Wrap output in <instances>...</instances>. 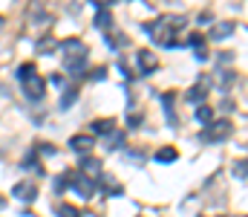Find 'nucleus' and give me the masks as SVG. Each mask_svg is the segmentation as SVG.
<instances>
[{"mask_svg": "<svg viewBox=\"0 0 248 217\" xmlns=\"http://www.w3.org/2000/svg\"><path fill=\"white\" fill-rule=\"evenodd\" d=\"M75 99H78V87H66V93L61 96L58 107H61V110H66V107H72V104H75Z\"/></svg>", "mask_w": 248, "mask_h": 217, "instance_id": "obj_15", "label": "nucleus"}, {"mask_svg": "<svg viewBox=\"0 0 248 217\" xmlns=\"http://www.w3.org/2000/svg\"><path fill=\"white\" fill-rule=\"evenodd\" d=\"M234 29H237L234 20H219V23H214V29H211V41H222V38L234 35Z\"/></svg>", "mask_w": 248, "mask_h": 217, "instance_id": "obj_9", "label": "nucleus"}, {"mask_svg": "<svg viewBox=\"0 0 248 217\" xmlns=\"http://www.w3.org/2000/svg\"><path fill=\"white\" fill-rule=\"evenodd\" d=\"M196 20H199V23H211V20H214V17H211V15H208V12H202V15H199V17H196Z\"/></svg>", "mask_w": 248, "mask_h": 217, "instance_id": "obj_32", "label": "nucleus"}, {"mask_svg": "<svg viewBox=\"0 0 248 217\" xmlns=\"http://www.w3.org/2000/svg\"><path fill=\"white\" fill-rule=\"evenodd\" d=\"M93 145H95V136H93V134H75V136L69 139V148L78 150V153H90Z\"/></svg>", "mask_w": 248, "mask_h": 217, "instance_id": "obj_7", "label": "nucleus"}, {"mask_svg": "<svg viewBox=\"0 0 248 217\" xmlns=\"http://www.w3.org/2000/svg\"><path fill=\"white\" fill-rule=\"evenodd\" d=\"M187 44H190V47H193L196 52H199V50H205V38H202L199 32H190V38H187Z\"/></svg>", "mask_w": 248, "mask_h": 217, "instance_id": "obj_24", "label": "nucleus"}, {"mask_svg": "<svg viewBox=\"0 0 248 217\" xmlns=\"http://www.w3.org/2000/svg\"><path fill=\"white\" fill-rule=\"evenodd\" d=\"M104 75H107V70H104V67H98V70H93V72H90V78H93V81H101Z\"/></svg>", "mask_w": 248, "mask_h": 217, "instance_id": "obj_30", "label": "nucleus"}, {"mask_svg": "<svg viewBox=\"0 0 248 217\" xmlns=\"http://www.w3.org/2000/svg\"><path fill=\"white\" fill-rule=\"evenodd\" d=\"M55 215L58 217H81V212H78L75 206H69V203H58V206H55Z\"/></svg>", "mask_w": 248, "mask_h": 217, "instance_id": "obj_20", "label": "nucleus"}, {"mask_svg": "<svg viewBox=\"0 0 248 217\" xmlns=\"http://www.w3.org/2000/svg\"><path fill=\"white\" fill-rule=\"evenodd\" d=\"M231 134H234V125L228 119L208 122V128L202 131V142H225V139H231Z\"/></svg>", "mask_w": 248, "mask_h": 217, "instance_id": "obj_2", "label": "nucleus"}, {"mask_svg": "<svg viewBox=\"0 0 248 217\" xmlns=\"http://www.w3.org/2000/svg\"><path fill=\"white\" fill-rule=\"evenodd\" d=\"M12 194H15L17 200H23V203H32V200L38 197V185H35V183H17V185L12 188Z\"/></svg>", "mask_w": 248, "mask_h": 217, "instance_id": "obj_8", "label": "nucleus"}, {"mask_svg": "<svg viewBox=\"0 0 248 217\" xmlns=\"http://www.w3.org/2000/svg\"><path fill=\"white\" fill-rule=\"evenodd\" d=\"M119 72H122L124 78H127V81H130V78H133V72L127 70V67H124V64H119Z\"/></svg>", "mask_w": 248, "mask_h": 217, "instance_id": "obj_33", "label": "nucleus"}, {"mask_svg": "<svg viewBox=\"0 0 248 217\" xmlns=\"http://www.w3.org/2000/svg\"><path fill=\"white\" fill-rule=\"evenodd\" d=\"M23 93H26L32 101H41V99H44V93H46V81L35 72V75L23 78Z\"/></svg>", "mask_w": 248, "mask_h": 217, "instance_id": "obj_4", "label": "nucleus"}, {"mask_svg": "<svg viewBox=\"0 0 248 217\" xmlns=\"http://www.w3.org/2000/svg\"><path fill=\"white\" fill-rule=\"evenodd\" d=\"M38 150H41V153H46V156H55V153H58V148H55V145H49V142L38 145Z\"/></svg>", "mask_w": 248, "mask_h": 217, "instance_id": "obj_28", "label": "nucleus"}, {"mask_svg": "<svg viewBox=\"0 0 248 217\" xmlns=\"http://www.w3.org/2000/svg\"><path fill=\"white\" fill-rule=\"evenodd\" d=\"M246 174H248V162L246 159H237V162H234V177H237V180H246Z\"/></svg>", "mask_w": 248, "mask_h": 217, "instance_id": "obj_23", "label": "nucleus"}, {"mask_svg": "<svg viewBox=\"0 0 248 217\" xmlns=\"http://www.w3.org/2000/svg\"><path fill=\"white\" fill-rule=\"evenodd\" d=\"M55 47H58V44H55V38H52V35H46V38H41V41L35 44V50H38L41 55H44V52H52Z\"/></svg>", "mask_w": 248, "mask_h": 217, "instance_id": "obj_16", "label": "nucleus"}, {"mask_svg": "<svg viewBox=\"0 0 248 217\" xmlns=\"http://www.w3.org/2000/svg\"><path fill=\"white\" fill-rule=\"evenodd\" d=\"M20 165H23L26 171H32V174H44V168H41V162H38V156H35V153H29Z\"/></svg>", "mask_w": 248, "mask_h": 217, "instance_id": "obj_18", "label": "nucleus"}, {"mask_svg": "<svg viewBox=\"0 0 248 217\" xmlns=\"http://www.w3.org/2000/svg\"><path fill=\"white\" fill-rule=\"evenodd\" d=\"M139 122H141V116H136V113H130V116H127V125H133V128H136Z\"/></svg>", "mask_w": 248, "mask_h": 217, "instance_id": "obj_31", "label": "nucleus"}, {"mask_svg": "<svg viewBox=\"0 0 248 217\" xmlns=\"http://www.w3.org/2000/svg\"><path fill=\"white\" fill-rule=\"evenodd\" d=\"M122 145H124V134L113 131V134L107 136V150H116V148H122Z\"/></svg>", "mask_w": 248, "mask_h": 217, "instance_id": "obj_22", "label": "nucleus"}, {"mask_svg": "<svg viewBox=\"0 0 248 217\" xmlns=\"http://www.w3.org/2000/svg\"><path fill=\"white\" fill-rule=\"evenodd\" d=\"M35 64H23V67H20V70H17V75H20V81H23V78H29V75H35Z\"/></svg>", "mask_w": 248, "mask_h": 217, "instance_id": "obj_27", "label": "nucleus"}, {"mask_svg": "<svg viewBox=\"0 0 248 217\" xmlns=\"http://www.w3.org/2000/svg\"><path fill=\"white\" fill-rule=\"evenodd\" d=\"M116 131V119H95L93 122V134H98V136H110Z\"/></svg>", "mask_w": 248, "mask_h": 217, "instance_id": "obj_12", "label": "nucleus"}, {"mask_svg": "<svg viewBox=\"0 0 248 217\" xmlns=\"http://www.w3.org/2000/svg\"><path fill=\"white\" fill-rule=\"evenodd\" d=\"M182 26H185V17H156V20L144 23V32H147L156 44H162V47H176L173 35H176V29H182Z\"/></svg>", "mask_w": 248, "mask_h": 217, "instance_id": "obj_1", "label": "nucleus"}, {"mask_svg": "<svg viewBox=\"0 0 248 217\" xmlns=\"http://www.w3.org/2000/svg\"><path fill=\"white\" fill-rule=\"evenodd\" d=\"M196 119H199L202 125L214 122V107H208V104H199V107H196Z\"/></svg>", "mask_w": 248, "mask_h": 217, "instance_id": "obj_17", "label": "nucleus"}, {"mask_svg": "<svg viewBox=\"0 0 248 217\" xmlns=\"http://www.w3.org/2000/svg\"><path fill=\"white\" fill-rule=\"evenodd\" d=\"M110 3H116V0H95V6H110Z\"/></svg>", "mask_w": 248, "mask_h": 217, "instance_id": "obj_35", "label": "nucleus"}, {"mask_svg": "<svg viewBox=\"0 0 248 217\" xmlns=\"http://www.w3.org/2000/svg\"><path fill=\"white\" fill-rule=\"evenodd\" d=\"M95 29H101V32H110V29H113V12H110V9H98V15H95Z\"/></svg>", "mask_w": 248, "mask_h": 217, "instance_id": "obj_11", "label": "nucleus"}, {"mask_svg": "<svg viewBox=\"0 0 248 217\" xmlns=\"http://www.w3.org/2000/svg\"><path fill=\"white\" fill-rule=\"evenodd\" d=\"M136 64H139V72H141V75H150V72L159 70V58H156V52H150V50H139V52H136Z\"/></svg>", "mask_w": 248, "mask_h": 217, "instance_id": "obj_5", "label": "nucleus"}, {"mask_svg": "<svg viewBox=\"0 0 248 217\" xmlns=\"http://www.w3.org/2000/svg\"><path fill=\"white\" fill-rule=\"evenodd\" d=\"M205 96H208V87H205V78H202L199 84H193V87L187 90V101H190V104H202V101H205Z\"/></svg>", "mask_w": 248, "mask_h": 217, "instance_id": "obj_10", "label": "nucleus"}, {"mask_svg": "<svg viewBox=\"0 0 248 217\" xmlns=\"http://www.w3.org/2000/svg\"><path fill=\"white\" fill-rule=\"evenodd\" d=\"M61 50L66 58H87V44L78 41V38H66L61 44Z\"/></svg>", "mask_w": 248, "mask_h": 217, "instance_id": "obj_6", "label": "nucleus"}, {"mask_svg": "<svg viewBox=\"0 0 248 217\" xmlns=\"http://www.w3.org/2000/svg\"><path fill=\"white\" fill-rule=\"evenodd\" d=\"M63 70L72 75H84L87 72V58H63Z\"/></svg>", "mask_w": 248, "mask_h": 217, "instance_id": "obj_14", "label": "nucleus"}, {"mask_svg": "<svg viewBox=\"0 0 248 217\" xmlns=\"http://www.w3.org/2000/svg\"><path fill=\"white\" fill-rule=\"evenodd\" d=\"M0 209H3V197H0Z\"/></svg>", "mask_w": 248, "mask_h": 217, "instance_id": "obj_36", "label": "nucleus"}, {"mask_svg": "<svg viewBox=\"0 0 248 217\" xmlns=\"http://www.w3.org/2000/svg\"><path fill=\"white\" fill-rule=\"evenodd\" d=\"M237 81V75L234 72H228V75H222V90H231V84Z\"/></svg>", "mask_w": 248, "mask_h": 217, "instance_id": "obj_29", "label": "nucleus"}, {"mask_svg": "<svg viewBox=\"0 0 248 217\" xmlns=\"http://www.w3.org/2000/svg\"><path fill=\"white\" fill-rule=\"evenodd\" d=\"M49 84H55V87H63V78H61V75H52V78H49Z\"/></svg>", "mask_w": 248, "mask_h": 217, "instance_id": "obj_34", "label": "nucleus"}, {"mask_svg": "<svg viewBox=\"0 0 248 217\" xmlns=\"http://www.w3.org/2000/svg\"><path fill=\"white\" fill-rule=\"evenodd\" d=\"M107 44H110V50H119V47H124L127 44V38H119V35H107Z\"/></svg>", "mask_w": 248, "mask_h": 217, "instance_id": "obj_25", "label": "nucleus"}, {"mask_svg": "<svg viewBox=\"0 0 248 217\" xmlns=\"http://www.w3.org/2000/svg\"><path fill=\"white\" fill-rule=\"evenodd\" d=\"M0 26H3V17H0Z\"/></svg>", "mask_w": 248, "mask_h": 217, "instance_id": "obj_37", "label": "nucleus"}, {"mask_svg": "<svg viewBox=\"0 0 248 217\" xmlns=\"http://www.w3.org/2000/svg\"><path fill=\"white\" fill-rule=\"evenodd\" d=\"M66 180H69V188H75L78 191V197H84V200H90L93 194H95V180H90L84 171H75V174H66Z\"/></svg>", "mask_w": 248, "mask_h": 217, "instance_id": "obj_3", "label": "nucleus"}, {"mask_svg": "<svg viewBox=\"0 0 248 217\" xmlns=\"http://www.w3.org/2000/svg\"><path fill=\"white\" fill-rule=\"evenodd\" d=\"M95 188H101L104 194H110V197H116V194H122V185H116L113 183V177H101V180H95Z\"/></svg>", "mask_w": 248, "mask_h": 217, "instance_id": "obj_13", "label": "nucleus"}, {"mask_svg": "<svg viewBox=\"0 0 248 217\" xmlns=\"http://www.w3.org/2000/svg\"><path fill=\"white\" fill-rule=\"evenodd\" d=\"M52 188H55L58 194H61V191H66V188H69V180H66V174H61V177H55V185H52Z\"/></svg>", "mask_w": 248, "mask_h": 217, "instance_id": "obj_26", "label": "nucleus"}, {"mask_svg": "<svg viewBox=\"0 0 248 217\" xmlns=\"http://www.w3.org/2000/svg\"><path fill=\"white\" fill-rule=\"evenodd\" d=\"M176 156H179V150H176V148H159V153H156V159H159V162H173Z\"/></svg>", "mask_w": 248, "mask_h": 217, "instance_id": "obj_21", "label": "nucleus"}, {"mask_svg": "<svg viewBox=\"0 0 248 217\" xmlns=\"http://www.w3.org/2000/svg\"><path fill=\"white\" fill-rule=\"evenodd\" d=\"M81 171H93V174H98V171H101V159H93V156H81Z\"/></svg>", "mask_w": 248, "mask_h": 217, "instance_id": "obj_19", "label": "nucleus"}]
</instances>
